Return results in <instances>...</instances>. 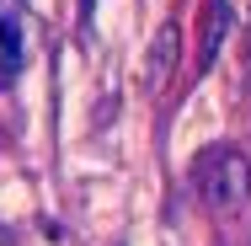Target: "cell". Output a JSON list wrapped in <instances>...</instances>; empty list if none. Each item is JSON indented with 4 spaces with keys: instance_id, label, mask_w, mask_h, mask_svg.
Listing matches in <instances>:
<instances>
[{
    "instance_id": "7a4b0ae2",
    "label": "cell",
    "mask_w": 251,
    "mask_h": 246,
    "mask_svg": "<svg viewBox=\"0 0 251 246\" xmlns=\"http://www.w3.org/2000/svg\"><path fill=\"white\" fill-rule=\"evenodd\" d=\"M176 54H182V32H176V27H160V32H155V43H150V54H145V70H139L145 91H160V86L171 81Z\"/></svg>"
},
{
    "instance_id": "3957f363",
    "label": "cell",
    "mask_w": 251,
    "mask_h": 246,
    "mask_svg": "<svg viewBox=\"0 0 251 246\" xmlns=\"http://www.w3.org/2000/svg\"><path fill=\"white\" fill-rule=\"evenodd\" d=\"M22 0H0V81H11L22 70Z\"/></svg>"
},
{
    "instance_id": "6da1fadb",
    "label": "cell",
    "mask_w": 251,
    "mask_h": 246,
    "mask_svg": "<svg viewBox=\"0 0 251 246\" xmlns=\"http://www.w3.org/2000/svg\"><path fill=\"white\" fill-rule=\"evenodd\" d=\"M198 193L219 214L246 209V198H251V155H241V150H230V145H214L198 161Z\"/></svg>"
},
{
    "instance_id": "277c9868",
    "label": "cell",
    "mask_w": 251,
    "mask_h": 246,
    "mask_svg": "<svg viewBox=\"0 0 251 246\" xmlns=\"http://www.w3.org/2000/svg\"><path fill=\"white\" fill-rule=\"evenodd\" d=\"M225 32H230V0H214L208 5V27H203V49H198V70L214 64V54L225 43Z\"/></svg>"
}]
</instances>
